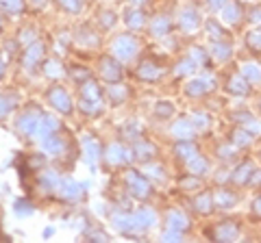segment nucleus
Instances as JSON below:
<instances>
[{"label":"nucleus","mask_w":261,"mask_h":243,"mask_svg":"<svg viewBox=\"0 0 261 243\" xmlns=\"http://www.w3.org/2000/svg\"><path fill=\"white\" fill-rule=\"evenodd\" d=\"M113 50H115V54H118V57L130 59V57L135 54V50H137V42H135V39L130 37V35H122V37L115 39Z\"/></svg>","instance_id":"nucleus-1"},{"label":"nucleus","mask_w":261,"mask_h":243,"mask_svg":"<svg viewBox=\"0 0 261 243\" xmlns=\"http://www.w3.org/2000/svg\"><path fill=\"white\" fill-rule=\"evenodd\" d=\"M129 185H130V194H133L135 197H146L150 194L148 180L144 178L142 174H137V171H130L129 174Z\"/></svg>","instance_id":"nucleus-2"},{"label":"nucleus","mask_w":261,"mask_h":243,"mask_svg":"<svg viewBox=\"0 0 261 243\" xmlns=\"http://www.w3.org/2000/svg\"><path fill=\"white\" fill-rule=\"evenodd\" d=\"M48 100L52 102L54 109L63 111V113H70V111H72V104H70L68 94H65L61 87H52V89H50L48 91Z\"/></svg>","instance_id":"nucleus-3"},{"label":"nucleus","mask_w":261,"mask_h":243,"mask_svg":"<svg viewBox=\"0 0 261 243\" xmlns=\"http://www.w3.org/2000/svg\"><path fill=\"white\" fill-rule=\"evenodd\" d=\"M213 237L218 241H235L239 237V228L235 221H224L213 230Z\"/></svg>","instance_id":"nucleus-4"},{"label":"nucleus","mask_w":261,"mask_h":243,"mask_svg":"<svg viewBox=\"0 0 261 243\" xmlns=\"http://www.w3.org/2000/svg\"><path fill=\"white\" fill-rule=\"evenodd\" d=\"M220 13H222V20L227 24H237L242 20V7L235 0H227V4L220 9Z\"/></svg>","instance_id":"nucleus-5"},{"label":"nucleus","mask_w":261,"mask_h":243,"mask_svg":"<svg viewBox=\"0 0 261 243\" xmlns=\"http://www.w3.org/2000/svg\"><path fill=\"white\" fill-rule=\"evenodd\" d=\"M100 72H103V76L109 80V83H113V80H120V76H122V72H120V65L115 63L113 59H109V57H104L103 61H100Z\"/></svg>","instance_id":"nucleus-6"},{"label":"nucleus","mask_w":261,"mask_h":243,"mask_svg":"<svg viewBox=\"0 0 261 243\" xmlns=\"http://www.w3.org/2000/svg\"><path fill=\"white\" fill-rule=\"evenodd\" d=\"M200 24V15L194 11V9H185L183 13H181V28L185 30V33H194L196 28H198Z\"/></svg>","instance_id":"nucleus-7"},{"label":"nucleus","mask_w":261,"mask_h":243,"mask_svg":"<svg viewBox=\"0 0 261 243\" xmlns=\"http://www.w3.org/2000/svg\"><path fill=\"white\" fill-rule=\"evenodd\" d=\"M250 174H253V163L244 161V163H239L235 167V171L231 174V180H233L235 185H246V182L250 180Z\"/></svg>","instance_id":"nucleus-8"},{"label":"nucleus","mask_w":261,"mask_h":243,"mask_svg":"<svg viewBox=\"0 0 261 243\" xmlns=\"http://www.w3.org/2000/svg\"><path fill=\"white\" fill-rule=\"evenodd\" d=\"M185 165H187V171H189L192 176H203L205 171L209 170L207 159H203L200 154H194L192 159H187V161H185Z\"/></svg>","instance_id":"nucleus-9"},{"label":"nucleus","mask_w":261,"mask_h":243,"mask_svg":"<svg viewBox=\"0 0 261 243\" xmlns=\"http://www.w3.org/2000/svg\"><path fill=\"white\" fill-rule=\"evenodd\" d=\"M213 204L218 206V209H233V206L237 204V195L231 194L227 189H220L213 197Z\"/></svg>","instance_id":"nucleus-10"},{"label":"nucleus","mask_w":261,"mask_h":243,"mask_svg":"<svg viewBox=\"0 0 261 243\" xmlns=\"http://www.w3.org/2000/svg\"><path fill=\"white\" fill-rule=\"evenodd\" d=\"M168 228L183 232V230H187V228H189V219L181 211H170L168 213Z\"/></svg>","instance_id":"nucleus-11"},{"label":"nucleus","mask_w":261,"mask_h":243,"mask_svg":"<svg viewBox=\"0 0 261 243\" xmlns=\"http://www.w3.org/2000/svg\"><path fill=\"white\" fill-rule=\"evenodd\" d=\"M155 219H157V217H155V213L150 209H142L133 215V224L137 228H150L155 224Z\"/></svg>","instance_id":"nucleus-12"},{"label":"nucleus","mask_w":261,"mask_h":243,"mask_svg":"<svg viewBox=\"0 0 261 243\" xmlns=\"http://www.w3.org/2000/svg\"><path fill=\"white\" fill-rule=\"evenodd\" d=\"M194 122H189V120H181L174 124V128H172V133L174 137H179V139H189V137L194 135Z\"/></svg>","instance_id":"nucleus-13"},{"label":"nucleus","mask_w":261,"mask_h":243,"mask_svg":"<svg viewBox=\"0 0 261 243\" xmlns=\"http://www.w3.org/2000/svg\"><path fill=\"white\" fill-rule=\"evenodd\" d=\"M229 91L235 96H246L250 91V85L244 76H233V78L229 80Z\"/></svg>","instance_id":"nucleus-14"},{"label":"nucleus","mask_w":261,"mask_h":243,"mask_svg":"<svg viewBox=\"0 0 261 243\" xmlns=\"http://www.w3.org/2000/svg\"><path fill=\"white\" fill-rule=\"evenodd\" d=\"M242 76L248 83H261V68L257 63H244L242 65Z\"/></svg>","instance_id":"nucleus-15"},{"label":"nucleus","mask_w":261,"mask_h":243,"mask_svg":"<svg viewBox=\"0 0 261 243\" xmlns=\"http://www.w3.org/2000/svg\"><path fill=\"white\" fill-rule=\"evenodd\" d=\"M194 206H196V211L198 213H203V215H209L213 209V197L207 194V191H203L198 197H196V202H194Z\"/></svg>","instance_id":"nucleus-16"},{"label":"nucleus","mask_w":261,"mask_h":243,"mask_svg":"<svg viewBox=\"0 0 261 243\" xmlns=\"http://www.w3.org/2000/svg\"><path fill=\"white\" fill-rule=\"evenodd\" d=\"M185 91H187L189 96H194V98H198V96H205L209 91V83L203 80V78H196V80H192V83H187Z\"/></svg>","instance_id":"nucleus-17"},{"label":"nucleus","mask_w":261,"mask_h":243,"mask_svg":"<svg viewBox=\"0 0 261 243\" xmlns=\"http://www.w3.org/2000/svg\"><path fill=\"white\" fill-rule=\"evenodd\" d=\"M37 124H39V120H33V115H22L18 122V128L24 135H33V133H37Z\"/></svg>","instance_id":"nucleus-18"},{"label":"nucleus","mask_w":261,"mask_h":243,"mask_svg":"<svg viewBox=\"0 0 261 243\" xmlns=\"http://www.w3.org/2000/svg\"><path fill=\"white\" fill-rule=\"evenodd\" d=\"M52 130H57V122H54L52 118H42L39 120V124H37V135L42 137V139H46V137H50V133Z\"/></svg>","instance_id":"nucleus-19"},{"label":"nucleus","mask_w":261,"mask_h":243,"mask_svg":"<svg viewBox=\"0 0 261 243\" xmlns=\"http://www.w3.org/2000/svg\"><path fill=\"white\" fill-rule=\"evenodd\" d=\"M253 133H248L246 128H239V130H235L233 133V146L235 148H246V146L253 141Z\"/></svg>","instance_id":"nucleus-20"},{"label":"nucleus","mask_w":261,"mask_h":243,"mask_svg":"<svg viewBox=\"0 0 261 243\" xmlns=\"http://www.w3.org/2000/svg\"><path fill=\"white\" fill-rule=\"evenodd\" d=\"M159 68L155 63H142V68H139V78L144 80H157L159 78Z\"/></svg>","instance_id":"nucleus-21"},{"label":"nucleus","mask_w":261,"mask_h":243,"mask_svg":"<svg viewBox=\"0 0 261 243\" xmlns=\"http://www.w3.org/2000/svg\"><path fill=\"white\" fill-rule=\"evenodd\" d=\"M155 146L153 144H148V141H139L137 146H135V154L139 156V159H144V161H148V159H153L155 156Z\"/></svg>","instance_id":"nucleus-22"},{"label":"nucleus","mask_w":261,"mask_h":243,"mask_svg":"<svg viewBox=\"0 0 261 243\" xmlns=\"http://www.w3.org/2000/svg\"><path fill=\"white\" fill-rule=\"evenodd\" d=\"M150 28H153L155 35H165V33H168V28H170L168 18H165V15H159V18H155L153 24H150Z\"/></svg>","instance_id":"nucleus-23"},{"label":"nucleus","mask_w":261,"mask_h":243,"mask_svg":"<svg viewBox=\"0 0 261 243\" xmlns=\"http://www.w3.org/2000/svg\"><path fill=\"white\" fill-rule=\"evenodd\" d=\"M246 44H248L250 50H255V52H261V28L250 30L248 37H246Z\"/></svg>","instance_id":"nucleus-24"},{"label":"nucleus","mask_w":261,"mask_h":243,"mask_svg":"<svg viewBox=\"0 0 261 243\" xmlns=\"http://www.w3.org/2000/svg\"><path fill=\"white\" fill-rule=\"evenodd\" d=\"M194 154H198V152H196V146H194V144H179V146H177V156H179V159L187 161V159H192Z\"/></svg>","instance_id":"nucleus-25"},{"label":"nucleus","mask_w":261,"mask_h":243,"mask_svg":"<svg viewBox=\"0 0 261 243\" xmlns=\"http://www.w3.org/2000/svg\"><path fill=\"white\" fill-rule=\"evenodd\" d=\"M44 54V50H42V44H35V46H31V48L26 50V59H24V63L26 65H33L35 61H37L39 57Z\"/></svg>","instance_id":"nucleus-26"},{"label":"nucleus","mask_w":261,"mask_h":243,"mask_svg":"<svg viewBox=\"0 0 261 243\" xmlns=\"http://www.w3.org/2000/svg\"><path fill=\"white\" fill-rule=\"evenodd\" d=\"M129 156L124 154V150L120 148V146H111V148H109V161H111V163H124V161H127Z\"/></svg>","instance_id":"nucleus-27"},{"label":"nucleus","mask_w":261,"mask_h":243,"mask_svg":"<svg viewBox=\"0 0 261 243\" xmlns=\"http://www.w3.org/2000/svg\"><path fill=\"white\" fill-rule=\"evenodd\" d=\"M213 57L218 61H227L231 57V46L229 44H215L213 46Z\"/></svg>","instance_id":"nucleus-28"},{"label":"nucleus","mask_w":261,"mask_h":243,"mask_svg":"<svg viewBox=\"0 0 261 243\" xmlns=\"http://www.w3.org/2000/svg\"><path fill=\"white\" fill-rule=\"evenodd\" d=\"M127 22H129L130 28H139V26L144 24V15H142V11H129Z\"/></svg>","instance_id":"nucleus-29"},{"label":"nucleus","mask_w":261,"mask_h":243,"mask_svg":"<svg viewBox=\"0 0 261 243\" xmlns=\"http://www.w3.org/2000/svg\"><path fill=\"white\" fill-rule=\"evenodd\" d=\"M81 94H83V98H87V100H98V87L94 83H85L81 87Z\"/></svg>","instance_id":"nucleus-30"},{"label":"nucleus","mask_w":261,"mask_h":243,"mask_svg":"<svg viewBox=\"0 0 261 243\" xmlns=\"http://www.w3.org/2000/svg\"><path fill=\"white\" fill-rule=\"evenodd\" d=\"M13 106H16V102H13V100H9V96H0V118H2V115H7Z\"/></svg>","instance_id":"nucleus-31"},{"label":"nucleus","mask_w":261,"mask_h":243,"mask_svg":"<svg viewBox=\"0 0 261 243\" xmlns=\"http://www.w3.org/2000/svg\"><path fill=\"white\" fill-rule=\"evenodd\" d=\"M59 4L70 13H77L81 9V0H59Z\"/></svg>","instance_id":"nucleus-32"},{"label":"nucleus","mask_w":261,"mask_h":243,"mask_svg":"<svg viewBox=\"0 0 261 243\" xmlns=\"http://www.w3.org/2000/svg\"><path fill=\"white\" fill-rule=\"evenodd\" d=\"M61 194L68 197H77V195H81V189H78V185H74V182H65Z\"/></svg>","instance_id":"nucleus-33"},{"label":"nucleus","mask_w":261,"mask_h":243,"mask_svg":"<svg viewBox=\"0 0 261 243\" xmlns=\"http://www.w3.org/2000/svg\"><path fill=\"white\" fill-rule=\"evenodd\" d=\"M0 4H2L7 11H13V13L22 9V0H0Z\"/></svg>","instance_id":"nucleus-34"},{"label":"nucleus","mask_w":261,"mask_h":243,"mask_svg":"<svg viewBox=\"0 0 261 243\" xmlns=\"http://www.w3.org/2000/svg\"><path fill=\"white\" fill-rule=\"evenodd\" d=\"M172 113H174V106L170 102H159L157 104V115H161V118H163V115H165V118H170Z\"/></svg>","instance_id":"nucleus-35"},{"label":"nucleus","mask_w":261,"mask_h":243,"mask_svg":"<svg viewBox=\"0 0 261 243\" xmlns=\"http://www.w3.org/2000/svg\"><path fill=\"white\" fill-rule=\"evenodd\" d=\"M205 28H207V33L211 35V37H220V35H222V28L215 24V20H209V22L205 24Z\"/></svg>","instance_id":"nucleus-36"},{"label":"nucleus","mask_w":261,"mask_h":243,"mask_svg":"<svg viewBox=\"0 0 261 243\" xmlns=\"http://www.w3.org/2000/svg\"><path fill=\"white\" fill-rule=\"evenodd\" d=\"M246 130L253 135H261V124L257 120H250V122H246Z\"/></svg>","instance_id":"nucleus-37"},{"label":"nucleus","mask_w":261,"mask_h":243,"mask_svg":"<svg viewBox=\"0 0 261 243\" xmlns=\"http://www.w3.org/2000/svg\"><path fill=\"white\" fill-rule=\"evenodd\" d=\"M124 96H127V91H124V89H118V85H113V89H111V98L115 100V104L122 102Z\"/></svg>","instance_id":"nucleus-38"},{"label":"nucleus","mask_w":261,"mask_h":243,"mask_svg":"<svg viewBox=\"0 0 261 243\" xmlns=\"http://www.w3.org/2000/svg\"><path fill=\"white\" fill-rule=\"evenodd\" d=\"M192 57L198 61V63H207V54H205L203 48H192Z\"/></svg>","instance_id":"nucleus-39"},{"label":"nucleus","mask_w":261,"mask_h":243,"mask_svg":"<svg viewBox=\"0 0 261 243\" xmlns=\"http://www.w3.org/2000/svg\"><path fill=\"white\" fill-rule=\"evenodd\" d=\"M181 187H185V189H198L200 182L196 178H185V180H181Z\"/></svg>","instance_id":"nucleus-40"},{"label":"nucleus","mask_w":261,"mask_h":243,"mask_svg":"<svg viewBox=\"0 0 261 243\" xmlns=\"http://www.w3.org/2000/svg\"><path fill=\"white\" fill-rule=\"evenodd\" d=\"M194 126L196 128H207V115H194Z\"/></svg>","instance_id":"nucleus-41"},{"label":"nucleus","mask_w":261,"mask_h":243,"mask_svg":"<svg viewBox=\"0 0 261 243\" xmlns=\"http://www.w3.org/2000/svg\"><path fill=\"white\" fill-rule=\"evenodd\" d=\"M192 61H185V63H179V74H189V72H192Z\"/></svg>","instance_id":"nucleus-42"},{"label":"nucleus","mask_w":261,"mask_h":243,"mask_svg":"<svg viewBox=\"0 0 261 243\" xmlns=\"http://www.w3.org/2000/svg\"><path fill=\"white\" fill-rule=\"evenodd\" d=\"M207 2H209V7H211L213 11H220V9L227 4V0H207Z\"/></svg>","instance_id":"nucleus-43"},{"label":"nucleus","mask_w":261,"mask_h":243,"mask_svg":"<svg viewBox=\"0 0 261 243\" xmlns=\"http://www.w3.org/2000/svg\"><path fill=\"white\" fill-rule=\"evenodd\" d=\"M248 182H253V187L255 185H261V170H253V174H250V180Z\"/></svg>","instance_id":"nucleus-44"},{"label":"nucleus","mask_w":261,"mask_h":243,"mask_svg":"<svg viewBox=\"0 0 261 243\" xmlns=\"http://www.w3.org/2000/svg\"><path fill=\"white\" fill-rule=\"evenodd\" d=\"M253 213H255L257 217H261V195H257V197L253 200Z\"/></svg>","instance_id":"nucleus-45"},{"label":"nucleus","mask_w":261,"mask_h":243,"mask_svg":"<svg viewBox=\"0 0 261 243\" xmlns=\"http://www.w3.org/2000/svg\"><path fill=\"white\" fill-rule=\"evenodd\" d=\"M233 120H237V122H244V124H246V122L255 120V118H253V115H250V113H235V115H233Z\"/></svg>","instance_id":"nucleus-46"},{"label":"nucleus","mask_w":261,"mask_h":243,"mask_svg":"<svg viewBox=\"0 0 261 243\" xmlns=\"http://www.w3.org/2000/svg\"><path fill=\"white\" fill-rule=\"evenodd\" d=\"M231 152H233V148L222 146V148H220V156H222V159H231Z\"/></svg>","instance_id":"nucleus-47"},{"label":"nucleus","mask_w":261,"mask_h":243,"mask_svg":"<svg viewBox=\"0 0 261 243\" xmlns=\"http://www.w3.org/2000/svg\"><path fill=\"white\" fill-rule=\"evenodd\" d=\"M2 68H4V65H2V59H0V74H2Z\"/></svg>","instance_id":"nucleus-48"},{"label":"nucleus","mask_w":261,"mask_h":243,"mask_svg":"<svg viewBox=\"0 0 261 243\" xmlns=\"http://www.w3.org/2000/svg\"><path fill=\"white\" fill-rule=\"evenodd\" d=\"M133 2H135V4H142V2H144V0H133Z\"/></svg>","instance_id":"nucleus-49"}]
</instances>
